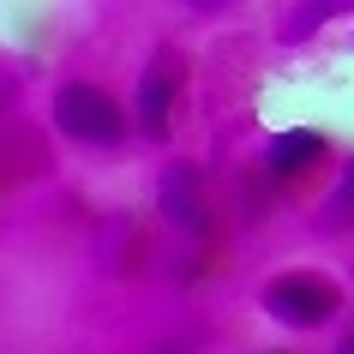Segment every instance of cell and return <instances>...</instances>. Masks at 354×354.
<instances>
[{
    "label": "cell",
    "instance_id": "obj_1",
    "mask_svg": "<svg viewBox=\"0 0 354 354\" xmlns=\"http://www.w3.org/2000/svg\"><path fill=\"white\" fill-rule=\"evenodd\" d=\"M264 306H270V318H282V324L313 330V324L336 318V306H342V288H336V282H324V277H306V270H295V277H277L270 288H264Z\"/></svg>",
    "mask_w": 354,
    "mask_h": 354
},
{
    "label": "cell",
    "instance_id": "obj_2",
    "mask_svg": "<svg viewBox=\"0 0 354 354\" xmlns=\"http://www.w3.org/2000/svg\"><path fill=\"white\" fill-rule=\"evenodd\" d=\"M55 120L73 138H84V145H114L120 132H127V120H120V109L109 102V91H91V84H66L55 102Z\"/></svg>",
    "mask_w": 354,
    "mask_h": 354
},
{
    "label": "cell",
    "instance_id": "obj_5",
    "mask_svg": "<svg viewBox=\"0 0 354 354\" xmlns=\"http://www.w3.org/2000/svg\"><path fill=\"white\" fill-rule=\"evenodd\" d=\"M342 354H354V330H348V342H342Z\"/></svg>",
    "mask_w": 354,
    "mask_h": 354
},
{
    "label": "cell",
    "instance_id": "obj_3",
    "mask_svg": "<svg viewBox=\"0 0 354 354\" xmlns=\"http://www.w3.org/2000/svg\"><path fill=\"white\" fill-rule=\"evenodd\" d=\"M174 91H180V78H174V73H150V78H145V96H138V120H145L150 138H162V132H168V109H174Z\"/></svg>",
    "mask_w": 354,
    "mask_h": 354
},
{
    "label": "cell",
    "instance_id": "obj_4",
    "mask_svg": "<svg viewBox=\"0 0 354 354\" xmlns=\"http://www.w3.org/2000/svg\"><path fill=\"white\" fill-rule=\"evenodd\" d=\"M318 150H324V145H318L313 132H295V138H277L270 162H277V174H288V180H295V174H306V162H313Z\"/></svg>",
    "mask_w": 354,
    "mask_h": 354
}]
</instances>
